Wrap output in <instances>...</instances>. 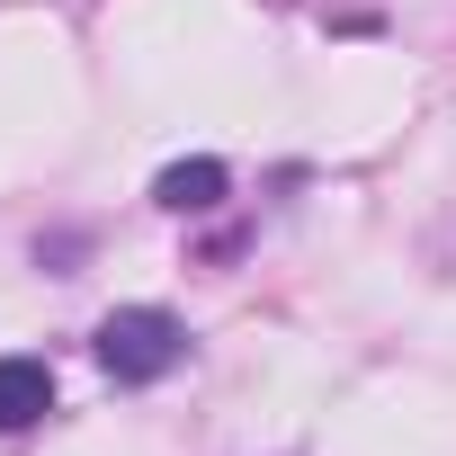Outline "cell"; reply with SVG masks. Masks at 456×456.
Wrapping results in <instances>:
<instances>
[{
	"label": "cell",
	"mask_w": 456,
	"mask_h": 456,
	"mask_svg": "<svg viewBox=\"0 0 456 456\" xmlns=\"http://www.w3.org/2000/svg\"><path fill=\"white\" fill-rule=\"evenodd\" d=\"M224 188H233V170L224 161H170L161 179H152V206H170V215H206V206H224Z\"/></svg>",
	"instance_id": "3"
},
{
	"label": "cell",
	"mask_w": 456,
	"mask_h": 456,
	"mask_svg": "<svg viewBox=\"0 0 456 456\" xmlns=\"http://www.w3.org/2000/svg\"><path fill=\"white\" fill-rule=\"evenodd\" d=\"M99 367L117 376V385H161L179 358H188V331H179V314H161V305H126V314H108L99 322Z\"/></svg>",
	"instance_id": "1"
},
{
	"label": "cell",
	"mask_w": 456,
	"mask_h": 456,
	"mask_svg": "<svg viewBox=\"0 0 456 456\" xmlns=\"http://www.w3.org/2000/svg\"><path fill=\"white\" fill-rule=\"evenodd\" d=\"M54 411V367L45 358H0V429H37Z\"/></svg>",
	"instance_id": "2"
}]
</instances>
